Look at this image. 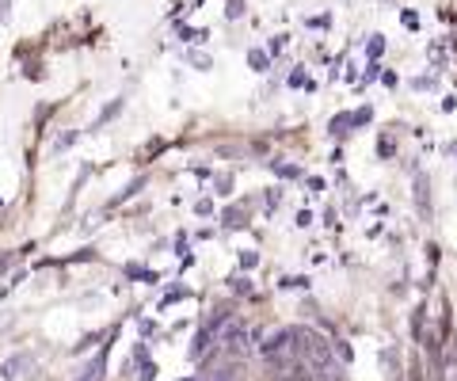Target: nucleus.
I'll use <instances>...</instances> for the list:
<instances>
[{"instance_id": "obj_1", "label": "nucleus", "mask_w": 457, "mask_h": 381, "mask_svg": "<svg viewBox=\"0 0 457 381\" xmlns=\"http://www.w3.org/2000/svg\"><path fill=\"white\" fill-rule=\"evenodd\" d=\"M294 340H297V332H294V328H282V332H275V335H270V340L263 344V355H267V359L286 362V359L294 355V347H297Z\"/></svg>"}, {"instance_id": "obj_2", "label": "nucleus", "mask_w": 457, "mask_h": 381, "mask_svg": "<svg viewBox=\"0 0 457 381\" xmlns=\"http://www.w3.org/2000/svg\"><path fill=\"white\" fill-rule=\"evenodd\" d=\"M302 351L309 355V362L317 366V370H328V366H332V351H328V344H324V340H317V335H305Z\"/></svg>"}, {"instance_id": "obj_3", "label": "nucleus", "mask_w": 457, "mask_h": 381, "mask_svg": "<svg viewBox=\"0 0 457 381\" xmlns=\"http://www.w3.org/2000/svg\"><path fill=\"white\" fill-rule=\"evenodd\" d=\"M245 340H248L245 324H233V328H228V332L221 335V344H225L228 351H233V355H237V351H245Z\"/></svg>"}, {"instance_id": "obj_4", "label": "nucleus", "mask_w": 457, "mask_h": 381, "mask_svg": "<svg viewBox=\"0 0 457 381\" xmlns=\"http://www.w3.org/2000/svg\"><path fill=\"white\" fill-rule=\"evenodd\" d=\"M213 381H237V374L233 370H221V374H213Z\"/></svg>"}]
</instances>
